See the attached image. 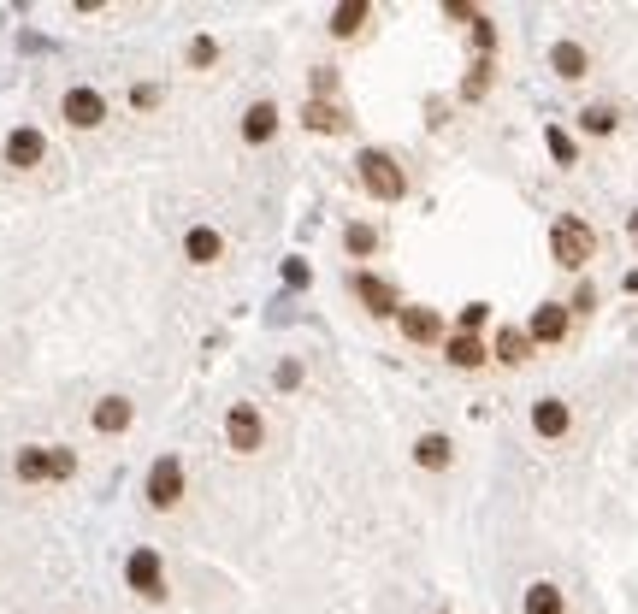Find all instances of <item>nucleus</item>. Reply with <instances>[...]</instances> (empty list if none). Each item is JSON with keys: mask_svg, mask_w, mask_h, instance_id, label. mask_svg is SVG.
Here are the masks:
<instances>
[{"mask_svg": "<svg viewBox=\"0 0 638 614\" xmlns=\"http://www.w3.org/2000/svg\"><path fill=\"white\" fill-rule=\"evenodd\" d=\"M550 254H556V266L579 272V266L597 254V237H591V225H585V219H556V225H550Z\"/></svg>", "mask_w": 638, "mask_h": 614, "instance_id": "f257e3e1", "label": "nucleus"}, {"mask_svg": "<svg viewBox=\"0 0 638 614\" xmlns=\"http://www.w3.org/2000/svg\"><path fill=\"white\" fill-rule=\"evenodd\" d=\"M71 473H77V455H71V449H18V479H24V485L71 479Z\"/></svg>", "mask_w": 638, "mask_h": 614, "instance_id": "f03ea898", "label": "nucleus"}, {"mask_svg": "<svg viewBox=\"0 0 638 614\" xmlns=\"http://www.w3.org/2000/svg\"><path fill=\"white\" fill-rule=\"evenodd\" d=\"M361 184L373 189V195H379V201H402V172H396V160H390V154H379V148H367V154H361Z\"/></svg>", "mask_w": 638, "mask_h": 614, "instance_id": "7ed1b4c3", "label": "nucleus"}, {"mask_svg": "<svg viewBox=\"0 0 638 614\" xmlns=\"http://www.w3.org/2000/svg\"><path fill=\"white\" fill-rule=\"evenodd\" d=\"M260 437H266V426H260V408H255V402H237V408L225 414V443H231L237 455H255Z\"/></svg>", "mask_w": 638, "mask_h": 614, "instance_id": "20e7f679", "label": "nucleus"}, {"mask_svg": "<svg viewBox=\"0 0 638 614\" xmlns=\"http://www.w3.org/2000/svg\"><path fill=\"white\" fill-rule=\"evenodd\" d=\"M178 496H184V467H178V455H160L154 473H148V502L154 508H178Z\"/></svg>", "mask_w": 638, "mask_h": 614, "instance_id": "39448f33", "label": "nucleus"}, {"mask_svg": "<svg viewBox=\"0 0 638 614\" xmlns=\"http://www.w3.org/2000/svg\"><path fill=\"white\" fill-rule=\"evenodd\" d=\"M125 579H130V591H142L148 603H160V597H166V585H160V555H154V550H130Z\"/></svg>", "mask_w": 638, "mask_h": 614, "instance_id": "423d86ee", "label": "nucleus"}, {"mask_svg": "<svg viewBox=\"0 0 638 614\" xmlns=\"http://www.w3.org/2000/svg\"><path fill=\"white\" fill-rule=\"evenodd\" d=\"M42 154H48V142H42V130H36V124H18V130L6 136V166L30 172V166H42Z\"/></svg>", "mask_w": 638, "mask_h": 614, "instance_id": "0eeeda50", "label": "nucleus"}, {"mask_svg": "<svg viewBox=\"0 0 638 614\" xmlns=\"http://www.w3.org/2000/svg\"><path fill=\"white\" fill-rule=\"evenodd\" d=\"M60 113H65V124H77V130H95V124L107 119V101H101L95 89H65Z\"/></svg>", "mask_w": 638, "mask_h": 614, "instance_id": "6e6552de", "label": "nucleus"}, {"mask_svg": "<svg viewBox=\"0 0 638 614\" xmlns=\"http://www.w3.org/2000/svg\"><path fill=\"white\" fill-rule=\"evenodd\" d=\"M355 296H361V302H367V313H402V307H396V290H390V284H384V278H373V272H355Z\"/></svg>", "mask_w": 638, "mask_h": 614, "instance_id": "1a4fd4ad", "label": "nucleus"}, {"mask_svg": "<svg viewBox=\"0 0 638 614\" xmlns=\"http://www.w3.org/2000/svg\"><path fill=\"white\" fill-rule=\"evenodd\" d=\"M532 337H538V343H562V337H568V307H538V313H532Z\"/></svg>", "mask_w": 638, "mask_h": 614, "instance_id": "9d476101", "label": "nucleus"}, {"mask_svg": "<svg viewBox=\"0 0 638 614\" xmlns=\"http://www.w3.org/2000/svg\"><path fill=\"white\" fill-rule=\"evenodd\" d=\"M532 426H538V437H562V431H568V402L544 396V402L532 408Z\"/></svg>", "mask_w": 638, "mask_h": 614, "instance_id": "9b49d317", "label": "nucleus"}, {"mask_svg": "<svg viewBox=\"0 0 638 614\" xmlns=\"http://www.w3.org/2000/svg\"><path fill=\"white\" fill-rule=\"evenodd\" d=\"M272 130H278V107H272V101H255V107L243 113V142H266Z\"/></svg>", "mask_w": 638, "mask_h": 614, "instance_id": "f8f14e48", "label": "nucleus"}, {"mask_svg": "<svg viewBox=\"0 0 638 614\" xmlns=\"http://www.w3.org/2000/svg\"><path fill=\"white\" fill-rule=\"evenodd\" d=\"M125 426H130V402L125 396H101V402H95V431L113 437V431H125Z\"/></svg>", "mask_w": 638, "mask_h": 614, "instance_id": "ddd939ff", "label": "nucleus"}, {"mask_svg": "<svg viewBox=\"0 0 638 614\" xmlns=\"http://www.w3.org/2000/svg\"><path fill=\"white\" fill-rule=\"evenodd\" d=\"M184 254H190L195 266H213V260L225 254V243H219V231H207V225H201V231H190V243H184Z\"/></svg>", "mask_w": 638, "mask_h": 614, "instance_id": "4468645a", "label": "nucleus"}, {"mask_svg": "<svg viewBox=\"0 0 638 614\" xmlns=\"http://www.w3.org/2000/svg\"><path fill=\"white\" fill-rule=\"evenodd\" d=\"M402 337L432 343V337H438V313H426V307H402Z\"/></svg>", "mask_w": 638, "mask_h": 614, "instance_id": "2eb2a0df", "label": "nucleus"}, {"mask_svg": "<svg viewBox=\"0 0 638 614\" xmlns=\"http://www.w3.org/2000/svg\"><path fill=\"white\" fill-rule=\"evenodd\" d=\"M361 24H367V0H349V6L331 12V36H355Z\"/></svg>", "mask_w": 638, "mask_h": 614, "instance_id": "dca6fc26", "label": "nucleus"}, {"mask_svg": "<svg viewBox=\"0 0 638 614\" xmlns=\"http://www.w3.org/2000/svg\"><path fill=\"white\" fill-rule=\"evenodd\" d=\"M449 361H455V367H479V361H485V343L467 337V331H455V337H449Z\"/></svg>", "mask_w": 638, "mask_h": 614, "instance_id": "f3484780", "label": "nucleus"}, {"mask_svg": "<svg viewBox=\"0 0 638 614\" xmlns=\"http://www.w3.org/2000/svg\"><path fill=\"white\" fill-rule=\"evenodd\" d=\"M526 614H562V591L556 585H526Z\"/></svg>", "mask_w": 638, "mask_h": 614, "instance_id": "a211bd4d", "label": "nucleus"}, {"mask_svg": "<svg viewBox=\"0 0 638 614\" xmlns=\"http://www.w3.org/2000/svg\"><path fill=\"white\" fill-rule=\"evenodd\" d=\"M414 461H420V467H449V437H438V431L420 437V443H414Z\"/></svg>", "mask_w": 638, "mask_h": 614, "instance_id": "6ab92c4d", "label": "nucleus"}, {"mask_svg": "<svg viewBox=\"0 0 638 614\" xmlns=\"http://www.w3.org/2000/svg\"><path fill=\"white\" fill-rule=\"evenodd\" d=\"M550 65H556L562 77H585V48H579V42H556Z\"/></svg>", "mask_w": 638, "mask_h": 614, "instance_id": "aec40b11", "label": "nucleus"}, {"mask_svg": "<svg viewBox=\"0 0 638 614\" xmlns=\"http://www.w3.org/2000/svg\"><path fill=\"white\" fill-rule=\"evenodd\" d=\"M526 349H532V337H526V331H503V337H497V361H526Z\"/></svg>", "mask_w": 638, "mask_h": 614, "instance_id": "412c9836", "label": "nucleus"}, {"mask_svg": "<svg viewBox=\"0 0 638 614\" xmlns=\"http://www.w3.org/2000/svg\"><path fill=\"white\" fill-rule=\"evenodd\" d=\"M308 130H343V113L331 101H308Z\"/></svg>", "mask_w": 638, "mask_h": 614, "instance_id": "4be33fe9", "label": "nucleus"}, {"mask_svg": "<svg viewBox=\"0 0 638 614\" xmlns=\"http://www.w3.org/2000/svg\"><path fill=\"white\" fill-rule=\"evenodd\" d=\"M579 124H585L591 136H609V130H615V113H609V107H585V113H579Z\"/></svg>", "mask_w": 638, "mask_h": 614, "instance_id": "5701e85b", "label": "nucleus"}, {"mask_svg": "<svg viewBox=\"0 0 638 614\" xmlns=\"http://www.w3.org/2000/svg\"><path fill=\"white\" fill-rule=\"evenodd\" d=\"M343 243H349V254H373V243H379V237H373L367 225H349V237H343Z\"/></svg>", "mask_w": 638, "mask_h": 614, "instance_id": "b1692460", "label": "nucleus"}, {"mask_svg": "<svg viewBox=\"0 0 638 614\" xmlns=\"http://www.w3.org/2000/svg\"><path fill=\"white\" fill-rule=\"evenodd\" d=\"M550 154H556L562 166H574V136H568V130H550Z\"/></svg>", "mask_w": 638, "mask_h": 614, "instance_id": "393cba45", "label": "nucleus"}, {"mask_svg": "<svg viewBox=\"0 0 638 614\" xmlns=\"http://www.w3.org/2000/svg\"><path fill=\"white\" fill-rule=\"evenodd\" d=\"M284 284L302 290V284H308V266H302V260H284Z\"/></svg>", "mask_w": 638, "mask_h": 614, "instance_id": "a878e982", "label": "nucleus"}, {"mask_svg": "<svg viewBox=\"0 0 638 614\" xmlns=\"http://www.w3.org/2000/svg\"><path fill=\"white\" fill-rule=\"evenodd\" d=\"M473 325H485V302L461 307V331H467V337H473Z\"/></svg>", "mask_w": 638, "mask_h": 614, "instance_id": "bb28decb", "label": "nucleus"}, {"mask_svg": "<svg viewBox=\"0 0 638 614\" xmlns=\"http://www.w3.org/2000/svg\"><path fill=\"white\" fill-rule=\"evenodd\" d=\"M213 54H219V48H213L207 36H201V42H195V48H190V60H195V65H213Z\"/></svg>", "mask_w": 638, "mask_h": 614, "instance_id": "cd10ccee", "label": "nucleus"}, {"mask_svg": "<svg viewBox=\"0 0 638 614\" xmlns=\"http://www.w3.org/2000/svg\"><path fill=\"white\" fill-rule=\"evenodd\" d=\"M633 243H638V213H633Z\"/></svg>", "mask_w": 638, "mask_h": 614, "instance_id": "c85d7f7f", "label": "nucleus"}]
</instances>
